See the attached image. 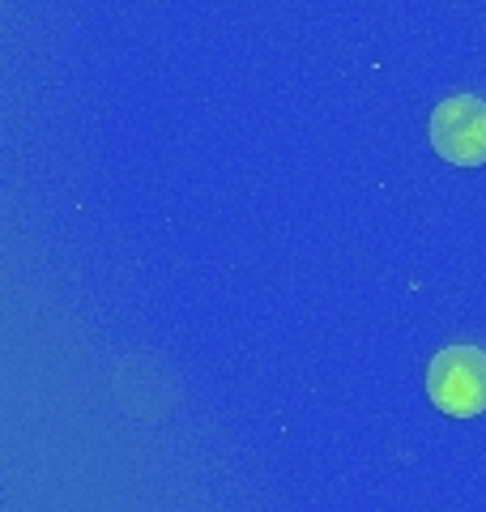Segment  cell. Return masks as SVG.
Returning <instances> with one entry per match:
<instances>
[{"label":"cell","instance_id":"6da1fadb","mask_svg":"<svg viewBox=\"0 0 486 512\" xmlns=\"http://www.w3.org/2000/svg\"><path fill=\"white\" fill-rule=\"evenodd\" d=\"M427 397L448 419H478L486 410V350L448 346L427 367Z\"/></svg>","mask_w":486,"mask_h":512},{"label":"cell","instance_id":"7a4b0ae2","mask_svg":"<svg viewBox=\"0 0 486 512\" xmlns=\"http://www.w3.org/2000/svg\"><path fill=\"white\" fill-rule=\"evenodd\" d=\"M431 146L452 167L486 163V103L478 94H452L431 111Z\"/></svg>","mask_w":486,"mask_h":512}]
</instances>
